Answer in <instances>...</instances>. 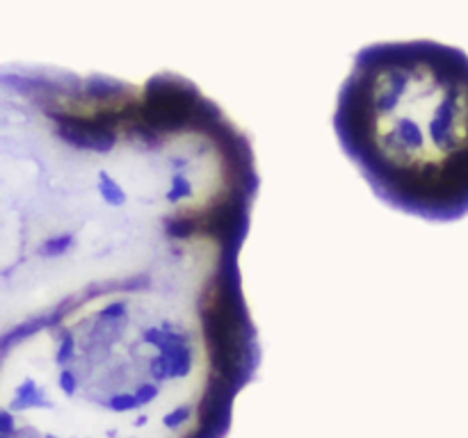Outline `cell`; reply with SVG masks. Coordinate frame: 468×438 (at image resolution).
I'll return each mask as SVG.
<instances>
[{"instance_id": "obj_1", "label": "cell", "mask_w": 468, "mask_h": 438, "mask_svg": "<svg viewBox=\"0 0 468 438\" xmlns=\"http://www.w3.org/2000/svg\"><path fill=\"white\" fill-rule=\"evenodd\" d=\"M252 140L174 71H0V438H224L260 368Z\"/></svg>"}, {"instance_id": "obj_2", "label": "cell", "mask_w": 468, "mask_h": 438, "mask_svg": "<svg viewBox=\"0 0 468 438\" xmlns=\"http://www.w3.org/2000/svg\"><path fill=\"white\" fill-rule=\"evenodd\" d=\"M334 133L375 197L427 221L468 215V55L432 39L357 50Z\"/></svg>"}]
</instances>
